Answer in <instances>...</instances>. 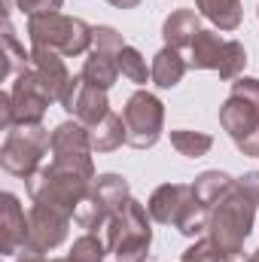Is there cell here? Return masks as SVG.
Returning a JSON list of instances; mask_svg holds the SVG:
<instances>
[{
    "mask_svg": "<svg viewBox=\"0 0 259 262\" xmlns=\"http://www.w3.org/2000/svg\"><path fill=\"white\" fill-rule=\"evenodd\" d=\"M256 210V198L241 186V180H232V186L210 207L207 232L183 253L180 262H229L241 256L244 241L253 232Z\"/></svg>",
    "mask_w": 259,
    "mask_h": 262,
    "instance_id": "cell-1",
    "label": "cell"
},
{
    "mask_svg": "<svg viewBox=\"0 0 259 262\" xmlns=\"http://www.w3.org/2000/svg\"><path fill=\"white\" fill-rule=\"evenodd\" d=\"M92 180L89 174L76 171V168H67L58 162H49L43 165L34 177H28V195L34 204H46V207H55L61 213H76V207L85 201L89 189H92Z\"/></svg>",
    "mask_w": 259,
    "mask_h": 262,
    "instance_id": "cell-2",
    "label": "cell"
},
{
    "mask_svg": "<svg viewBox=\"0 0 259 262\" xmlns=\"http://www.w3.org/2000/svg\"><path fill=\"white\" fill-rule=\"evenodd\" d=\"M149 244V210L137 198H128L107 223V250L116 256V262H146Z\"/></svg>",
    "mask_w": 259,
    "mask_h": 262,
    "instance_id": "cell-3",
    "label": "cell"
},
{
    "mask_svg": "<svg viewBox=\"0 0 259 262\" xmlns=\"http://www.w3.org/2000/svg\"><path fill=\"white\" fill-rule=\"evenodd\" d=\"M92 34H95L92 25H85L82 18L64 15V12H40V15H31L28 18L31 46L55 49L64 58L89 52L92 49Z\"/></svg>",
    "mask_w": 259,
    "mask_h": 262,
    "instance_id": "cell-4",
    "label": "cell"
},
{
    "mask_svg": "<svg viewBox=\"0 0 259 262\" xmlns=\"http://www.w3.org/2000/svg\"><path fill=\"white\" fill-rule=\"evenodd\" d=\"M52 146V134L46 125H12L0 146V165L12 177H34L43 168V156Z\"/></svg>",
    "mask_w": 259,
    "mask_h": 262,
    "instance_id": "cell-5",
    "label": "cell"
},
{
    "mask_svg": "<svg viewBox=\"0 0 259 262\" xmlns=\"http://www.w3.org/2000/svg\"><path fill=\"white\" fill-rule=\"evenodd\" d=\"M247 64V49L238 40H223L217 31L201 28L189 46V67L192 70H217L220 79H238Z\"/></svg>",
    "mask_w": 259,
    "mask_h": 262,
    "instance_id": "cell-6",
    "label": "cell"
},
{
    "mask_svg": "<svg viewBox=\"0 0 259 262\" xmlns=\"http://www.w3.org/2000/svg\"><path fill=\"white\" fill-rule=\"evenodd\" d=\"M122 122H125V143L134 149H153L165 131V104L146 92L137 89L122 107Z\"/></svg>",
    "mask_w": 259,
    "mask_h": 262,
    "instance_id": "cell-7",
    "label": "cell"
},
{
    "mask_svg": "<svg viewBox=\"0 0 259 262\" xmlns=\"http://www.w3.org/2000/svg\"><path fill=\"white\" fill-rule=\"evenodd\" d=\"M70 213H61L55 207H46V204H34L28 210V241L21 247V253H52L58 250L67 241V232H70Z\"/></svg>",
    "mask_w": 259,
    "mask_h": 262,
    "instance_id": "cell-8",
    "label": "cell"
},
{
    "mask_svg": "<svg viewBox=\"0 0 259 262\" xmlns=\"http://www.w3.org/2000/svg\"><path fill=\"white\" fill-rule=\"evenodd\" d=\"M9 98H12L15 125H43V116H46L49 104H55V98L49 95V89L43 85V79L37 76L34 67L15 73V82L9 89Z\"/></svg>",
    "mask_w": 259,
    "mask_h": 262,
    "instance_id": "cell-9",
    "label": "cell"
},
{
    "mask_svg": "<svg viewBox=\"0 0 259 262\" xmlns=\"http://www.w3.org/2000/svg\"><path fill=\"white\" fill-rule=\"evenodd\" d=\"M52 162L58 165H67V168H76L89 177H95V165H92V137H89V128L76 119H67L61 125H55L52 131Z\"/></svg>",
    "mask_w": 259,
    "mask_h": 262,
    "instance_id": "cell-10",
    "label": "cell"
},
{
    "mask_svg": "<svg viewBox=\"0 0 259 262\" xmlns=\"http://www.w3.org/2000/svg\"><path fill=\"white\" fill-rule=\"evenodd\" d=\"M58 104L64 107L76 122H82L85 128L98 125V122L110 113L107 92H104V89L89 85V82L82 79V73H79V76H70V82H67V89H64V95H61V101H58Z\"/></svg>",
    "mask_w": 259,
    "mask_h": 262,
    "instance_id": "cell-11",
    "label": "cell"
},
{
    "mask_svg": "<svg viewBox=\"0 0 259 262\" xmlns=\"http://www.w3.org/2000/svg\"><path fill=\"white\" fill-rule=\"evenodd\" d=\"M220 125L235 140V146H241L244 140L259 134V107L241 95H229L220 104Z\"/></svg>",
    "mask_w": 259,
    "mask_h": 262,
    "instance_id": "cell-12",
    "label": "cell"
},
{
    "mask_svg": "<svg viewBox=\"0 0 259 262\" xmlns=\"http://www.w3.org/2000/svg\"><path fill=\"white\" fill-rule=\"evenodd\" d=\"M28 241V216L12 192L0 195V253L18 256Z\"/></svg>",
    "mask_w": 259,
    "mask_h": 262,
    "instance_id": "cell-13",
    "label": "cell"
},
{
    "mask_svg": "<svg viewBox=\"0 0 259 262\" xmlns=\"http://www.w3.org/2000/svg\"><path fill=\"white\" fill-rule=\"evenodd\" d=\"M31 67L43 79V85L49 89V95L55 101H61L67 82H70V70L64 64V55L55 52V49H46V46H31Z\"/></svg>",
    "mask_w": 259,
    "mask_h": 262,
    "instance_id": "cell-14",
    "label": "cell"
},
{
    "mask_svg": "<svg viewBox=\"0 0 259 262\" xmlns=\"http://www.w3.org/2000/svg\"><path fill=\"white\" fill-rule=\"evenodd\" d=\"M186 192H189L186 183H162V186L149 195V201H146L149 220H156V223H162V226H174V220H177V213H180V204H183Z\"/></svg>",
    "mask_w": 259,
    "mask_h": 262,
    "instance_id": "cell-15",
    "label": "cell"
},
{
    "mask_svg": "<svg viewBox=\"0 0 259 262\" xmlns=\"http://www.w3.org/2000/svg\"><path fill=\"white\" fill-rule=\"evenodd\" d=\"M186 70H189V61H186V58L180 55V49H174V46H162V49L156 52L153 64H149L153 85H156V89H174V85H180L183 76H186Z\"/></svg>",
    "mask_w": 259,
    "mask_h": 262,
    "instance_id": "cell-16",
    "label": "cell"
},
{
    "mask_svg": "<svg viewBox=\"0 0 259 262\" xmlns=\"http://www.w3.org/2000/svg\"><path fill=\"white\" fill-rule=\"evenodd\" d=\"M119 52H107V49H89V58L82 64V79L95 89H113L116 79H119V61H116Z\"/></svg>",
    "mask_w": 259,
    "mask_h": 262,
    "instance_id": "cell-17",
    "label": "cell"
},
{
    "mask_svg": "<svg viewBox=\"0 0 259 262\" xmlns=\"http://www.w3.org/2000/svg\"><path fill=\"white\" fill-rule=\"evenodd\" d=\"M201 31V21H198V12L195 9H174L165 25H162V37H165V46H174V49H189L195 40V34Z\"/></svg>",
    "mask_w": 259,
    "mask_h": 262,
    "instance_id": "cell-18",
    "label": "cell"
},
{
    "mask_svg": "<svg viewBox=\"0 0 259 262\" xmlns=\"http://www.w3.org/2000/svg\"><path fill=\"white\" fill-rule=\"evenodd\" d=\"M89 198H95L104 210L116 213L125 201L131 198V189H128V180L122 174H98L92 180V189H89Z\"/></svg>",
    "mask_w": 259,
    "mask_h": 262,
    "instance_id": "cell-19",
    "label": "cell"
},
{
    "mask_svg": "<svg viewBox=\"0 0 259 262\" xmlns=\"http://www.w3.org/2000/svg\"><path fill=\"white\" fill-rule=\"evenodd\" d=\"M195 9L220 31H238L244 18L241 0H195Z\"/></svg>",
    "mask_w": 259,
    "mask_h": 262,
    "instance_id": "cell-20",
    "label": "cell"
},
{
    "mask_svg": "<svg viewBox=\"0 0 259 262\" xmlns=\"http://www.w3.org/2000/svg\"><path fill=\"white\" fill-rule=\"evenodd\" d=\"M89 137H92V149L95 152H113V149H119L125 143V122H122V116H116L110 110L98 125L89 128Z\"/></svg>",
    "mask_w": 259,
    "mask_h": 262,
    "instance_id": "cell-21",
    "label": "cell"
},
{
    "mask_svg": "<svg viewBox=\"0 0 259 262\" xmlns=\"http://www.w3.org/2000/svg\"><path fill=\"white\" fill-rule=\"evenodd\" d=\"M189 186H192L195 198H198L204 207H213V201L232 186V177H229L226 171H201Z\"/></svg>",
    "mask_w": 259,
    "mask_h": 262,
    "instance_id": "cell-22",
    "label": "cell"
},
{
    "mask_svg": "<svg viewBox=\"0 0 259 262\" xmlns=\"http://www.w3.org/2000/svg\"><path fill=\"white\" fill-rule=\"evenodd\" d=\"M3 49H6V61H3V73H0L3 79L31 67V52H25V46H18V40H15V31H12V21H9V18H3Z\"/></svg>",
    "mask_w": 259,
    "mask_h": 262,
    "instance_id": "cell-23",
    "label": "cell"
},
{
    "mask_svg": "<svg viewBox=\"0 0 259 262\" xmlns=\"http://www.w3.org/2000/svg\"><path fill=\"white\" fill-rule=\"evenodd\" d=\"M171 146H174L180 156H186V159H201V156H207V152H210L213 137H210V134H204V131L177 128V131H171Z\"/></svg>",
    "mask_w": 259,
    "mask_h": 262,
    "instance_id": "cell-24",
    "label": "cell"
},
{
    "mask_svg": "<svg viewBox=\"0 0 259 262\" xmlns=\"http://www.w3.org/2000/svg\"><path fill=\"white\" fill-rule=\"evenodd\" d=\"M104 256H107V244L98 235L85 232V235H79L73 241L70 253L61 256V259H55V262H104Z\"/></svg>",
    "mask_w": 259,
    "mask_h": 262,
    "instance_id": "cell-25",
    "label": "cell"
},
{
    "mask_svg": "<svg viewBox=\"0 0 259 262\" xmlns=\"http://www.w3.org/2000/svg\"><path fill=\"white\" fill-rule=\"evenodd\" d=\"M110 210H104L95 198L85 195V201L76 207V213H73V223L79 226V229H85V232H92V235H98V229H107V223H110Z\"/></svg>",
    "mask_w": 259,
    "mask_h": 262,
    "instance_id": "cell-26",
    "label": "cell"
},
{
    "mask_svg": "<svg viewBox=\"0 0 259 262\" xmlns=\"http://www.w3.org/2000/svg\"><path fill=\"white\" fill-rule=\"evenodd\" d=\"M116 61H119V73L131 79V82H137V85H143L146 79H153V73H149V67H146V58L134 49V46H122V52L116 55Z\"/></svg>",
    "mask_w": 259,
    "mask_h": 262,
    "instance_id": "cell-27",
    "label": "cell"
},
{
    "mask_svg": "<svg viewBox=\"0 0 259 262\" xmlns=\"http://www.w3.org/2000/svg\"><path fill=\"white\" fill-rule=\"evenodd\" d=\"M92 46H95V49H107V52H122L125 40H122V34H119L116 28H110V25H98L95 34H92Z\"/></svg>",
    "mask_w": 259,
    "mask_h": 262,
    "instance_id": "cell-28",
    "label": "cell"
},
{
    "mask_svg": "<svg viewBox=\"0 0 259 262\" xmlns=\"http://www.w3.org/2000/svg\"><path fill=\"white\" fill-rule=\"evenodd\" d=\"M232 95H241V98H247L250 104L259 107V79L256 76H238V79H232Z\"/></svg>",
    "mask_w": 259,
    "mask_h": 262,
    "instance_id": "cell-29",
    "label": "cell"
},
{
    "mask_svg": "<svg viewBox=\"0 0 259 262\" xmlns=\"http://www.w3.org/2000/svg\"><path fill=\"white\" fill-rule=\"evenodd\" d=\"M18 9L31 18V15H40V12H58L64 0H15Z\"/></svg>",
    "mask_w": 259,
    "mask_h": 262,
    "instance_id": "cell-30",
    "label": "cell"
},
{
    "mask_svg": "<svg viewBox=\"0 0 259 262\" xmlns=\"http://www.w3.org/2000/svg\"><path fill=\"white\" fill-rule=\"evenodd\" d=\"M15 125V116H12V98L9 92H0V128L9 131Z\"/></svg>",
    "mask_w": 259,
    "mask_h": 262,
    "instance_id": "cell-31",
    "label": "cell"
},
{
    "mask_svg": "<svg viewBox=\"0 0 259 262\" xmlns=\"http://www.w3.org/2000/svg\"><path fill=\"white\" fill-rule=\"evenodd\" d=\"M241 180V186L250 192V195L256 198V207H259V171H247L244 177H238Z\"/></svg>",
    "mask_w": 259,
    "mask_h": 262,
    "instance_id": "cell-32",
    "label": "cell"
},
{
    "mask_svg": "<svg viewBox=\"0 0 259 262\" xmlns=\"http://www.w3.org/2000/svg\"><path fill=\"white\" fill-rule=\"evenodd\" d=\"M110 6H116V9H134V6H140V0H107Z\"/></svg>",
    "mask_w": 259,
    "mask_h": 262,
    "instance_id": "cell-33",
    "label": "cell"
},
{
    "mask_svg": "<svg viewBox=\"0 0 259 262\" xmlns=\"http://www.w3.org/2000/svg\"><path fill=\"white\" fill-rule=\"evenodd\" d=\"M18 262H55V259H46L40 253H18Z\"/></svg>",
    "mask_w": 259,
    "mask_h": 262,
    "instance_id": "cell-34",
    "label": "cell"
},
{
    "mask_svg": "<svg viewBox=\"0 0 259 262\" xmlns=\"http://www.w3.org/2000/svg\"><path fill=\"white\" fill-rule=\"evenodd\" d=\"M229 262H259V247L253 250V253H247V256L241 253V256H235V259H229Z\"/></svg>",
    "mask_w": 259,
    "mask_h": 262,
    "instance_id": "cell-35",
    "label": "cell"
},
{
    "mask_svg": "<svg viewBox=\"0 0 259 262\" xmlns=\"http://www.w3.org/2000/svg\"><path fill=\"white\" fill-rule=\"evenodd\" d=\"M256 18H259V6H256Z\"/></svg>",
    "mask_w": 259,
    "mask_h": 262,
    "instance_id": "cell-36",
    "label": "cell"
}]
</instances>
